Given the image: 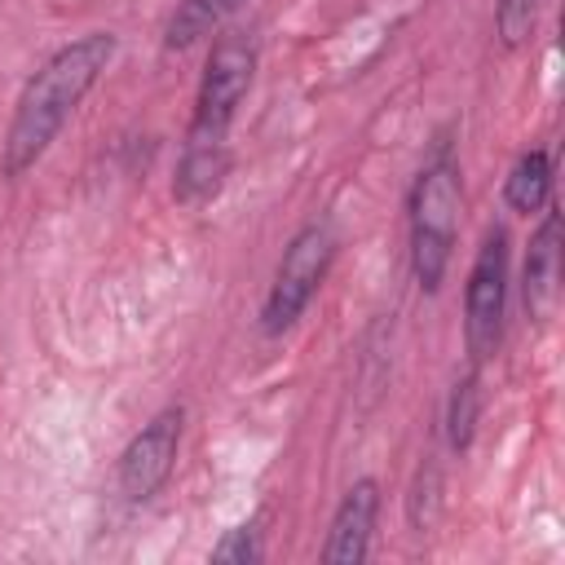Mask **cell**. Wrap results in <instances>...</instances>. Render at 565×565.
Returning <instances> with one entry per match:
<instances>
[{"instance_id":"obj_11","label":"cell","mask_w":565,"mask_h":565,"mask_svg":"<svg viewBox=\"0 0 565 565\" xmlns=\"http://www.w3.org/2000/svg\"><path fill=\"white\" fill-rule=\"evenodd\" d=\"M477 411H481V366H472L455 393H450V411H446V437L450 450H468L472 433H477Z\"/></svg>"},{"instance_id":"obj_6","label":"cell","mask_w":565,"mask_h":565,"mask_svg":"<svg viewBox=\"0 0 565 565\" xmlns=\"http://www.w3.org/2000/svg\"><path fill=\"white\" fill-rule=\"evenodd\" d=\"M181 424L185 411L181 406H163L119 455V490L128 503H146L159 494V486L172 477L177 450H181Z\"/></svg>"},{"instance_id":"obj_9","label":"cell","mask_w":565,"mask_h":565,"mask_svg":"<svg viewBox=\"0 0 565 565\" xmlns=\"http://www.w3.org/2000/svg\"><path fill=\"white\" fill-rule=\"evenodd\" d=\"M243 9V0H181L168 18V31H163V44L168 49H190L194 40L221 31L234 13Z\"/></svg>"},{"instance_id":"obj_7","label":"cell","mask_w":565,"mask_h":565,"mask_svg":"<svg viewBox=\"0 0 565 565\" xmlns=\"http://www.w3.org/2000/svg\"><path fill=\"white\" fill-rule=\"evenodd\" d=\"M556 296H561V207L547 199L543 221H539V230L530 238V252H525L521 300H525V313L534 322H547L552 309H556Z\"/></svg>"},{"instance_id":"obj_3","label":"cell","mask_w":565,"mask_h":565,"mask_svg":"<svg viewBox=\"0 0 565 565\" xmlns=\"http://www.w3.org/2000/svg\"><path fill=\"white\" fill-rule=\"evenodd\" d=\"M455 230H459V163L450 154V141H437L411 190V269L419 291L441 287Z\"/></svg>"},{"instance_id":"obj_5","label":"cell","mask_w":565,"mask_h":565,"mask_svg":"<svg viewBox=\"0 0 565 565\" xmlns=\"http://www.w3.org/2000/svg\"><path fill=\"white\" fill-rule=\"evenodd\" d=\"M503 305H508V230L490 225L463 287V340L472 366H481L503 335Z\"/></svg>"},{"instance_id":"obj_2","label":"cell","mask_w":565,"mask_h":565,"mask_svg":"<svg viewBox=\"0 0 565 565\" xmlns=\"http://www.w3.org/2000/svg\"><path fill=\"white\" fill-rule=\"evenodd\" d=\"M115 57V35L110 31H88L71 44H62L22 88L4 146H0V172L9 181L26 177L44 150L53 146V137L62 132V124L71 119V110L84 102V93L102 79V71Z\"/></svg>"},{"instance_id":"obj_1","label":"cell","mask_w":565,"mask_h":565,"mask_svg":"<svg viewBox=\"0 0 565 565\" xmlns=\"http://www.w3.org/2000/svg\"><path fill=\"white\" fill-rule=\"evenodd\" d=\"M256 75V35L252 31H225L216 35L203 79H199V97H194V119L185 128V146H181V163H177V181H172V199L194 207L207 203L225 172H230V124L252 88Z\"/></svg>"},{"instance_id":"obj_10","label":"cell","mask_w":565,"mask_h":565,"mask_svg":"<svg viewBox=\"0 0 565 565\" xmlns=\"http://www.w3.org/2000/svg\"><path fill=\"white\" fill-rule=\"evenodd\" d=\"M503 199H508V207L521 212V216L539 212V207L552 199V159H547V150H525V154L512 163V172H508V181H503Z\"/></svg>"},{"instance_id":"obj_4","label":"cell","mask_w":565,"mask_h":565,"mask_svg":"<svg viewBox=\"0 0 565 565\" xmlns=\"http://www.w3.org/2000/svg\"><path fill=\"white\" fill-rule=\"evenodd\" d=\"M331 260H335V234L322 221H309L291 234V243L282 247V260L274 269L265 309H260V331L265 335H282L309 309V300L322 287Z\"/></svg>"},{"instance_id":"obj_12","label":"cell","mask_w":565,"mask_h":565,"mask_svg":"<svg viewBox=\"0 0 565 565\" xmlns=\"http://www.w3.org/2000/svg\"><path fill=\"white\" fill-rule=\"evenodd\" d=\"M543 0H494V31L503 49H521L539 22Z\"/></svg>"},{"instance_id":"obj_8","label":"cell","mask_w":565,"mask_h":565,"mask_svg":"<svg viewBox=\"0 0 565 565\" xmlns=\"http://www.w3.org/2000/svg\"><path fill=\"white\" fill-rule=\"evenodd\" d=\"M375 516H380V486L371 477L353 481L331 516V530H327V543H322V561L327 565H358L366 561L371 552V530H375Z\"/></svg>"},{"instance_id":"obj_13","label":"cell","mask_w":565,"mask_h":565,"mask_svg":"<svg viewBox=\"0 0 565 565\" xmlns=\"http://www.w3.org/2000/svg\"><path fill=\"white\" fill-rule=\"evenodd\" d=\"M212 561H225V565H247V561H260V534H256V521L225 530V539L212 547Z\"/></svg>"}]
</instances>
